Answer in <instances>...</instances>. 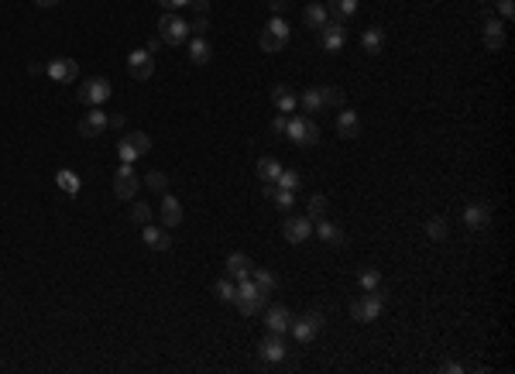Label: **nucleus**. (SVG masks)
I'll return each mask as SVG.
<instances>
[{
  "instance_id": "8",
  "label": "nucleus",
  "mask_w": 515,
  "mask_h": 374,
  "mask_svg": "<svg viewBox=\"0 0 515 374\" xmlns=\"http://www.w3.org/2000/svg\"><path fill=\"white\" fill-rule=\"evenodd\" d=\"M138 189H141V182H138L134 168L121 161V168L114 172V196H117V199H134V196H138Z\"/></svg>"
},
{
  "instance_id": "10",
  "label": "nucleus",
  "mask_w": 515,
  "mask_h": 374,
  "mask_svg": "<svg viewBox=\"0 0 515 374\" xmlns=\"http://www.w3.org/2000/svg\"><path fill=\"white\" fill-rule=\"evenodd\" d=\"M128 73L134 76L138 82H145V80H152V73H154V58L148 49H134V52L128 55Z\"/></svg>"
},
{
  "instance_id": "9",
  "label": "nucleus",
  "mask_w": 515,
  "mask_h": 374,
  "mask_svg": "<svg viewBox=\"0 0 515 374\" xmlns=\"http://www.w3.org/2000/svg\"><path fill=\"white\" fill-rule=\"evenodd\" d=\"M320 45L327 52H340L347 45V25L344 21H327V25L320 27Z\"/></svg>"
},
{
  "instance_id": "42",
  "label": "nucleus",
  "mask_w": 515,
  "mask_h": 374,
  "mask_svg": "<svg viewBox=\"0 0 515 374\" xmlns=\"http://www.w3.org/2000/svg\"><path fill=\"white\" fill-rule=\"evenodd\" d=\"M158 4H162V11H176V14L182 7H189V0H158Z\"/></svg>"
},
{
  "instance_id": "20",
  "label": "nucleus",
  "mask_w": 515,
  "mask_h": 374,
  "mask_svg": "<svg viewBox=\"0 0 515 374\" xmlns=\"http://www.w3.org/2000/svg\"><path fill=\"white\" fill-rule=\"evenodd\" d=\"M337 134L340 137H358L360 134V117H358V110H340V117H337Z\"/></svg>"
},
{
  "instance_id": "1",
  "label": "nucleus",
  "mask_w": 515,
  "mask_h": 374,
  "mask_svg": "<svg viewBox=\"0 0 515 374\" xmlns=\"http://www.w3.org/2000/svg\"><path fill=\"white\" fill-rule=\"evenodd\" d=\"M385 309V292L382 289H368V295H360L358 302H351V316L358 323H375Z\"/></svg>"
},
{
  "instance_id": "26",
  "label": "nucleus",
  "mask_w": 515,
  "mask_h": 374,
  "mask_svg": "<svg viewBox=\"0 0 515 374\" xmlns=\"http://www.w3.org/2000/svg\"><path fill=\"white\" fill-rule=\"evenodd\" d=\"M303 21H306V27L320 31V27L330 21V14H327V4H309L306 11H303Z\"/></svg>"
},
{
  "instance_id": "41",
  "label": "nucleus",
  "mask_w": 515,
  "mask_h": 374,
  "mask_svg": "<svg viewBox=\"0 0 515 374\" xmlns=\"http://www.w3.org/2000/svg\"><path fill=\"white\" fill-rule=\"evenodd\" d=\"M210 31V25H206V14H200L193 25H189V35H206Z\"/></svg>"
},
{
  "instance_id": "15",
  "label": "nucleus",
  "mask_w": 515,
  "mask_h": 374,
  "mask_svg": "<svg viewBox=\"0 0 515 374\" xmlns=\"http://www.w3.org/2000/svg\"><path fill=\"white\" fill-rule=\"evenodd\" d=\"M272 104H275L279 113H292V110L299 107V96H296V89H292V86L279 82V86L272 89Z\"/></svg>"
},
{
  "instance_id": "30",
  "label": "nucleus",
  "mask_w": 515,
  "mask_h": 374,
  "mask_svg": "<svg viewBox=\"0 0 515 374\" xmlns=\"http://www.w3.org/2000/svg\"><path fill=\"white\" fill-rule=\"evenodd\" d=\"M251 271H255V265H251L248 254H231V258H227V275H231V278H244V275H251Z\"/></svg>"
},
{
  "instance_id": "34",
  "label": "nucleus",
  "mask_w": 515,
  "mask_h": 374,
  "mask_svg": "<svg viewBox=\"0 0 515 374\" xmlns=\"http://www.w3.org/2000/svg\"><path fill=\"white\" fill-rule=\"evenodd\" d=\"M306 213H309V220H323L327 216V196H309Z\"/></svg>"
},
{
  "instance_id": "48",
  "label": "nucleus",
  "mask_w": 515,
  "mask_h": 374,
  "mask_svg": "<svg viewBox=\"0 0 515 374\" xmlns=\"http://www.w3.org/2000/svg\"><path fill=\"white\" fill-rule=\"evenodd\" d=\"M35 4H38V7H55L59 0H35Z\"/></svg>"
},
{
  "instance_id": "5",
  "label": "nucleus",
  "mask_w": 515,
  "mask_h": 374,
  "mask_svg": "<svg viewBox=\"0 0 515 374\" xmlns=\"http://www.w3.org/2000/svg\"><path fill=\"white\" fill-rule=\"evenodd\" d=\"M285 45H289V25H285L282 18H272L265 25V31H261V52L275 55V52H282Z\"/></svg>"
},
{
  "instance_id": "6",
  "label": "nucleus",
  "mask_w": 515,
  "mask_h": 374,
  "mask_svg": "<svg viewBox=\"0 0 515 374\" xmlns=\"http://www.w3.org/2000/svg\"><path fill=\"white\" fill-rule=\"evenodd\" d=\"M110 82L103 80V76H93V80H86L79 86V104H86V107H103L107 100H110Z\"/></svg>"
},
{
  "instance_id": "2",
  "label": "nucleus",
  "mask_w": 515,
  "mask_h": 374,
  "mask_svg": "<svg viewBox=\"0 0 515 374\" xmlns=\"http://www.w3.org/2000/svg\"><path fill=\"white\" fill-rule=\"evenodd\" d=\"M148 151H152V137L145 131H131L117 141V155H121L124 165H134V161L141 158V155H148Z\"/></svg>"
},
{
  "instance_id": "21",
  "label": "nucleus",
  "mask_w": 515,
  "mask_h": 374,
  "mask_svg": "<svg viewBox=\"0 0 515 374\" xmlns=\"http://www.w3.org/2000/svg\"><path fill=\"white\" fill-rule=\"evenodd\" d=\"M327 14H330V21H344L347 25V18L358 14V0H330L327 4Z\"/></svg>"
},
{
  "instance_id": "31",
  "label": "nucleus",
  "mask_w": 515,
  "mask_h": 374,
  "mask_svg": "<svg viewBox=\"0 0 515 374\" xmlns=\"http://www.w3.org/2000/svg\"><path fill=\"white\" fill-rule=\"evenodd\" d=\"M258 175H261L265 182H275V179L282 175V161H279V158H272V155L258 158Z\"/></svg>"
},
{
  "instance_id": "44",
  "label": "nucleus",
  "mask_w": 515,
  "mask_h": 374,
  "mask_svg": "<svg viewBox=\"0 0 515 374\" xmlns=\"http://www.w3.org/2000/svg\"><path fill=\"white\" fill-rule=\"evenodd\" d=\"M268 7H272V18H282L285 7H289V0H268Z\"/></svg>"
},
{
  "instance_id": "17",
  "label": "nucleus",
  "mask_w": 515,
  "mask_h": 374,
  "mask_svg": "<svg viewBox=\"0 0 515 374\" xmlns=\"http://www.w3.org/2000/svg\"><path fill=\"white\" fill-rule=\"evenodd\" d=\"M464 223H467L471 230L488 227V223H491V206H488V203H471V206L464 210Z\"/></svg>"
},
{
  "instance_id": "45",
  "label": "nucleus",
  "mask_w": 515,
  "mask_h": 374,
  "mask_svg": "<svg viewBox=\"0 0 515 374\" xmlns=\"http://www.w3.org/2000/svg\"><path fill=\"white\" fill-rule=\"evenodd\" d=\"M498 11H502L505 18H512V14H515V0H498Z\"/></svg>"
},
{
  "instance_id": "11",
  "label": "nucleus",
  "mask_w": 515,
  "mask_h": 374,
  "mask_svg": "<svg viewBox=\"0 0 515 374\" xmlns=\"http://www.w3.org/2000/svg\"><path fill=\"white\" fill-rule=\"evenodd\" d=\"M282 234L289 244H306L313 237V220L309 216H289L282 223Z\"/></svg>"
},
{
  "instance_id": "7",
  "label": "nucleus",
  "mask_w": 515,
  "mask_h": 374,
  "mask_svg": "<svg viewBox=\"0 0 515 374\" xmlns=\"http://www.w3.org/2000/svg\"><path fill=\"white\" fill-rule=\"evenodd\" d=\"M320 330H323V316H320V313H306V316H299V320L289 323V333H292L299 344L316 340V337H320Z\"/></svg>"
},
{
  "instance_id": "47",
  "label": "nucleus",
  "mask_w": 515,
  "mask_h": 374,
  "mask_svg": "<svg viewBox=\"0 0 515 374\" xmlns=\"http://www.w3.org/2000/svg\"><path fill=\"white\" fill-rule=\"evenodd\" d=\"M440 371H447V374H457V371H461V364H454V361H450V364H443Z\"/></svg>"
},
{
  "instance_id": "16",
  "label": "nucleus",
  "mask_w": 515,
  "mask_h": 374,
  "mask_svg": "<svg viewBox=\"0 0 515 374\" xmlns=\"http://www.w3.org/2000/svg\"><path fill=\"white\" fill-rule=\"evenodd\" d=\"M162 223H165V230L182 223V203L176 196H169V192H162Z\"/></svg>"
},
{
  "instance_id": "25",
  "label": "nucleus",
  "mask_w": 515,
  "mask_h": 374,
  "mask_svg": "<svg viewBox=\"0 0 515 374\" xmlns=\"http://www.w3.org/2000/svg\"><path fill=\"white\" fill-rule=\"evenodd\" d=\"M485 45H488L491 52H498V49L505 45V25H502V21L488 18V25H485Z\"/></svg>"
},
{
  "instance_id": "43",
  "label": "nucleus",
  "mask_w": 515,
  "mask_h": 374,
  "mask_svg": "<svg viewBox=\"0 0 515 374\" xmlns=\"http://www.w3.org/2000/svg\"><path fill=\"white\" fill-rule=\"evenodd\" d=\"M285 124H289V113H275V120H272V134H285Z\"/></svg>"
},
{
  "instance_id": "19",
  "label": "nucleus",
  "mask_w": 515,
  "mask_h": 374,
  "mask_svg": "<svg viewBox=\"0 0 515 374\" xmlns=\"http://www.w3.org/2000/svg\"><path fill=\"white\" fill-rule=\"evenodd\" d=\"M141 237H145V244H148L152 251H169V247H172V241H169V230H165V227H154V223H145Z\"/></svg>"
},
{
  "instance_id": "14",
  "label": "nucleus",
  "mask_w": 515,
  "mask_h": 374,
  "mask_svg": "<svg viewBox=\"0 0 515 374\" xmlns=\"http://www.w3.org/2000/svg\"><path fill=\"white\" fill-rule=\"evenodd\" d=\"M258 354H261V361H268V364H279V361L285 357V340H282V333H268V337L261 340Z\"/></svg>"
},
{
  "instance_id": "24",
  "label": "nucleus",
  "mask_w": 515,
  "mask_h": 374,
  "mask_svg": "<svg viewBox=\"0 0 515 374\" xmlns=\"http://www.w3.org/2000/svg\"><path fill=\"white\" fill-rule=\"evenodd\" d=\"M299 104H303L306 113H320V110H327V104H323V86H309V89H303Z\"/></svg>"
},
{
  "instance_id": "36",
  "label": "nucleus",
  "mask_w": 515,
  "mask_h": 374,
  "mask_svg": "<svg viewBox=\"0 0 515 374\" xmlns=\"http://www.w3.org/2000/svg\"><path fill=\"white\" fill-rule=\"evenodd\" d=\"M426 234H430V241H443V237H447V223H443V216H433V220L426 223Z\"/></svg>"
},
{
  "instance_id": "4",
  "label": "nucleus",
  "mask_w": 515,
  "mask_h": 374,
  "mask_svg": "<svg viewBox=\"0 0 515 374\" xmlns=\"http://www.w3.org/2000/svg\"><path fill=\"white\" fill-rule=\"evenodd\" d=\"M285 134H289V141L299 144V148H313V144L320 141V127H316L309 117H289Z\"/></svg>"
},
{
  "instance_id": "38",
  "label": "nucleus",
  "mask_w": 515,
  "mask_h": 374,
  "mask_svg": "<svg viewBox=\"0 0 515 374\" xmlns=\"http://www.w3.org/2000/svg\"><path fill=\"white\" fill-rule=\"evenodd\" d=\"M131 220H134V223H141V227H145V223H148V220H152V210H148V203H141V199H138V203H134V206H131Z\"/></svg>"
},
{
  "instance_id": "46",
  "label": "nucleus",
  "mask_w": 515,
  "mask_h": 374,
  "mask_svg": "<svg viewBox=\"0 0 515 374\" xmlns=\"http://www.w3.org/2000/svg\"><path fill=\"white\" fill-rule=\"evenodd\" d=\"M189 7H196L200 14H206L210 11V0H189Z\"/></svg>"
},
{
  "instance_id": "27",
  "label": "nucleus",
  "mask_w": 515,
  "mask_h": 374,
  "mask_svg": "<svg viewBox=\"0 0 515 374\" xmlns=\"http://www.w3.org/2000/svg\"><path fill=\"white\" fill-rule=\"evenodd\" d=\"M316 237L337 247V244H344V230L337 227L334 220H316Z\"/></svg>"
},
{
  "instance_id": "39",
  "label": "nucleus",
  "mask_w": 515,
  "mask_h": 374,
  "mask_svg": "<svg viewBox=\"0 0 515 374\" xmlns=\"http://www.w3.org/2000/svg\"><path fill=\"white\" fill-rule=\"evenodd\" d=\"M145 186L165 192V189H169V175H162V172H148V175H145Z\"/></svg>"
},
{
  "instance_id": "12",
  "label": "nucleus",
  "mask_w": 515,
  "mask_h": 374,
  "mask_svg": "<svg viewBox=\"0 0 515 374\" xmlns=\"http://www.w3.org/2000/svg\"><path fill=\"white\" fill-rule=\"evenodd\" d=\"M45 73H49V80H55V82H76L79 80V62L76 58H52L49 66H45Z\"/></svg>"
},
{
  "instance_id": "32",
  "label": "nucleus",
  "mask_w": 515,
  "mask_h": 374,
  "mask_svg": "<svg viewBox=\"0 0 515 374\" xmlns=\"http://www.w3.org/2000/svg\"><path fill=\"white\" fill-rule=\"evenodd\" d=\"M55 182H59V189H62L66 196H76L79 186H83V182H79V175H76V172H69V168H59V172H55Z\"/></svg>"
},
{
  "instance_id": "13",
  "label": "nucleus",
  "mask_w": 515,
  "mask_h": 374,
  "mask_svg": "<svg viewBox=\"0 0 515 374\" xmlns=\"http://www.w3.org/2000/svg\"><path fill=\"white\" fill-rule=\"evenodd\" d=\"M107 127H110V117H107L100 107H90L86 117L79 120V134H83V137H97V134H103Z\"/></svg>"
},
{
  "instance_id": "29",
  "label": "nucleus",
  "mask_w": 515,
  "mask_h": 374,
  "mask_svg": "<svg viewBox=\"0 0 515 374\" xmlns=\"http://www.w3.org/2000/svg\"><path fill=\"white\" fill-rule=\"evenodd\" d=\"M251 278H255V285H258V295L268 302L272 292H275V275H272V271H261V268H255V271H251Z\"/></svg>"
},
{
  "instance_id": "40",
  "label": "nucleus",
  "mask_w": 515,
  "mask_h": 374,
  "mask_svg": "<svg viewBox=\"0 0 515 374\" xmlns=\"http://www.w3.org/2000/svg\"><path fill=\"white\" fill-rule=\"evenodd\" d=\"M323 104H327V107H340V104H344V93H340L337 86H323Z\"/></svg>"
},
{
  "instance_id": "22",
  "label": "nucleus",
  "mask_w": 515,
  "mask_h": 374,
  "mask_svg": "<svg viewBox=\"0 0 515 374\" xmlns=\"http://www.w3.org/2000/svg\"><path fill=\"white\" fill-rule=\"evenodd\" d=\"M210 55H213L210 42H206L203 35H193V42H189V62H193V66H206Z\"/></svg>"
},
{
  "instance_id": "18",
  "label": "nucleus",
  "mask_w": 515,
  "mask_h": 374,
  "mask_svg": "<svg viewBox=\"0 0 515 374\" xmlns=\"http://www.w3.org/2000/svg\"><path fill=\"white\" fill-rule=\"evenodd\" d=\"M265 320H268V330L272 333H289V323H292V313L285 306H265Z\"/></svg>"
},
{
  "instance_id": "37",
  "label": "nucleus",
  "mask_w": 515,
  "mask_h": 374,
  "mask_svg": "<svg viewBox=\"0 0 515 374\" xmlns=\"http://www.w3.org/2000/svg\"><path fill=\"white\" fill-rule=\"evenodd\" d=\"M360 285H364V289H378V285H382V271H378V268H364V271H360Z\"/></svg>"
},
{
  "instance_id": "3",
  "label": "nucleus",
  "mask_w": 515,
  "mask_h": 374,
  "mask_svg": "<svg viewBox=\"0 0 515 374\" xmlns=\"http://www.w3.org/2000/svg\"><path fill=\"white\" fill-rule=\"evenodd\" d=\"M158 38H162L165 45H182V42L189 38V21L179 18L176 11H165L162 21H158Z\"/></svg>"
},
{
  "instance_id": "35",
  "label": "nucleus",
  "mask_w": 515,
  "mask_h": 374,
  "mask_svg": "<svg viewBox=\"0 0 515 374\" xmlns=\"http://www.w3.org/2000/svg\"><path fill=\"white\" fill-rule=\"evenodd\" d=\"M213 292H217V299H220V302H234V295H237V285H234V282H227V278H220V282L213 285Z\"/></svg>"
},
{
  "instance_id": "33",
  "label": "nucleus",
  "mask_w": 515,
  "mask_h": 374,
  "mask_svg": "<svg viewBox=\"0 0 515 374\" xmlns=\"http://www.w3.org/2000/svg\"><path fill=\"white\" fill-rule=\"evenodd\" d=\"M299 182H303V179H299V172H292V168H282V175L275 179V186H279V189H289V192H296V189H299Z\"/></svg>"
},
{
  "instance_id": "23",
  "label": "nucleus",
  "mask_w": 515,
  "mask_h": 374,
  "mask_svg": "<svg viewBox=\"0 0 515 374\" xmlns=\"http://www.w3.org/2000/svg\"><path fill=\"white\" fill-rule=\"evenodd\" d=\"M265 199H272L279 210H292V203H296V192H289V189H279L275 182H265Z\"/></svg>"
},
{
  "instance_id": "28",
  "label": "nucleus",
  "mask_w": 515,
  "mask_h": 374,
  "mask_svg": "<svg viewBox=\"0 0 515 374\" xmlns=\"http://www.w3.org/2000/svg\"><path fill=\"white\" fill-rule=\"evenodd\" d=\"M360 45H364V52L368 55H378L382 49H385V27H368L364 38H360Z\"/></svg>"
}]
</instances>
